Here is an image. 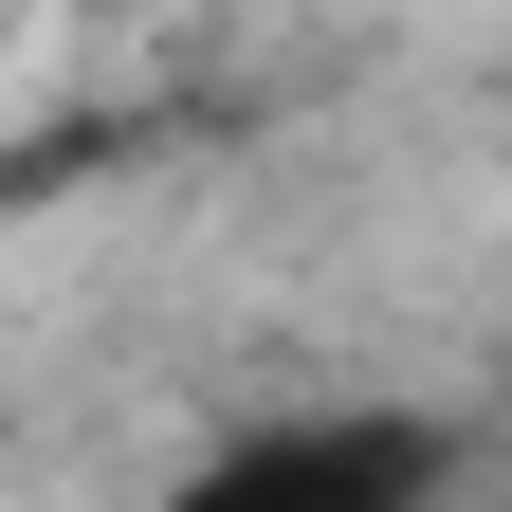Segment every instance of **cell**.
<instances>
[{"mask_svg": "<svg viewBox=\"0 0 512 512\" xmlns=\"http://www.w3.org/2000/svg\"><path fill=\"white\" fill-rule=\"evenodd\" d=\"M439 494H458V421H421V403H275V421L202 439L165 512H439Z\"/></svg>", "mask_w": 512, "mask_h": 512, "instance_id": "1", "label": "cell"}]
</instances>
